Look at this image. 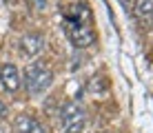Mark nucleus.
Instances as JSON below:
<instances>
[{"label": "nucleus", "mask_w": 153, "mask_h": 133, "mask_svg": "<svg viewBox=\"0 0 153 133\" xmlns=\"http://www.w3.org/2000/svg\"><path fill=\"white\" fill-rule=\"evenodd\" d=\"M22 82H25V89H27L29 95H42L45 93L51 87V82H53V73L47 67V60L29 62L27 69H25Z\"/></svg>", "instance_id": "1"}, {"label": "nucleus", "mask_w": 153, "mask_h": 133, "mask_svg": "<svg viewBox=\"0 0 153 133\" xmlns=\"http://www.w3.org/2000/svg\"><path fill=\"white\" fill-rule=\"evenodd\" d=\"M62 133H84L87 129V111L80 100H67L60 109Z\"/></svg>", "instance_id": "2"}, {"label": "nucleus", "mask_w": 153, "mask_h": 133, "mask_svg": "<svg viewBox=\"0 0 153 133\" xmlns=\"http://www.w3.org/2000/svg\"><path fill=\"white\" fill-rule=\"evenodd\" d=\"M65 33L76 49H87L93 45V29L87 18H65Z\"/></svg>", "instance_id": "3"}, {"label": "nucleus", "mask_w": 153, "mask_h": 133, "mask_svg": "<svg viewBox=\"0 0 153 133\" xmlns=\"http://www.w3.org/2000/svg\"><path fill=\"white\" fill-rule=\"evenodd\" d=\"M45 49V38H42L40 33H27L22 40H20V53H22L25 58H36L38 53Z\"/></svg>", "instance_id": "4"}, {"label": "nucleus", "mask_w": 153, "mask_h": 133, "mask_svg": "<svg viewBox=\"0 0 153 133\" xmlns=\"http://www.w3.org/2000/svg\"><path fill=\"white\" fill-rule=\"evenodd\" d=\"M0 82H2L4 91L9 93H16L20 89V73L18 69H16V65H11V62H7V65H2V69H0Z\"/></svg>", "instance_id": "5"}, {"label": "nucleus", "mask_w": 153, "mask_h": 133, "mask_svg": "<svg viewBox=\"0 0 153 133\" xmlns=\"http://www.w3.org/2000/svg\"><path fill=\"white\" fill-rule=\"evenodd\" d=\"M13 126H16V131H18V133H47V131H45V126H42L36 118L27 115V113L18 115Z\"/></svg>", "instance_id": "6"}, {"label": "nucleus", "mask_w": 153, "mask_h": 133, "mask_svg": "<svg viewBox=\"0 0 153 133\" xmlns=\"http://www.w3.org/2000/svg\"><path fill=\"white\" fill-rule=\"evenodd\" d=\"M131 9H133V13L138 16L142 20H153V0H131V2H126Z\"/></svg>", "instance_id": "7"}, {"label": "nucleus", "mask_w": 153, "mask_h": 133, "mask_svg": "<svg viewBox=\"0 0 153 133\" xmlns=\"http://www.w3.org/2000/svg\"><path fill=\"white\" fill-rule=\"evenodd\" d=\"M4 115H7V106H4V102L0 100V120H2Z\"/></svg>", "instance_id": "8"}]
</instances>
